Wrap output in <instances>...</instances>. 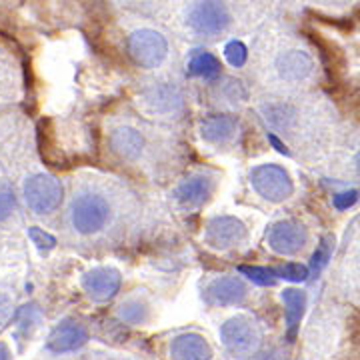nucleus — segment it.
<instances>
[{
	"mask_svg": "<svg viewBox=\"0 0 360 360\" xmlns=\"http://www.w3.org/2000/svg\"><path fill=\"white\" fill-rule=\"evenodd\" d=\"M110 217V206L101 194L82 193L70 205V222L80 234H94L103 231Z\"/></svg>",
	"mask_w": 360,
	"mask_h": 360,
	"instance_id": "obj_1",
	"label": "nucleus"
},
{
	"mask_svg": "<svg viewBox=\"0 0 360 360\" xmlns=\"http://www.w3.org/2000/svg\"><path fill=\"white\" fill-rule=\"evenodd\" d=\"M188 25L198 34L217 37L231 25V13L222 0H196L188 11Z\"/></svg>",
	"mask_w": 360,
	"mask_h": 360,
	"instance_id": "obj_2",
	"label": "nucleus"
},
{
	"mask_svg": "<svg viewBox=\"0 0 360 360\" xmlns=\"http://www.w3.org/2000/svg\"><path fill=\"white\" fill-rule=\"evenodd\" d=\"M127 49L136 65L142 68H156L167 58L168 42L160 32L150 28H141L130 34Z\"/></svg>",
	"mask_w": 360,
	"mask_h": 360,
	"instance_id": "obj_3",
	"label": "nucleus"
},
{
	"mask_svg": "<svg viewBox=\"0 0 360 360\" xmlns=\"http://www.w3.org/2000/svg\"><path fill=\"white\" fill-rule=\"evenodd\" d=\"M250 182L255 191L270 202H283L295 193V184L288 176V172L276 165H260L252 168Z\"/></svg>",
	"mask_w": 360,
	"mask_h": 360,
	"instance_id": "obj_4",
	"label": "nucleus"
},
{
	"mask_svg": "<svg viewBox=\"0 0 360 360\" xmlns=\"http://www.w3.org/2000/svg\"><path fill=\"white\" fill-rule=\"evenodd\" d=\"M25 200L34 212L49 214L63 200V186L51 174H34L25 182Z\"/></svg>",
	"mask_w": 360,
	"mask_h": 360,
	"instance_id": "obj_5",
	"label": "nucleus"
},
{
	"mask_svg": "<svg viewBox=\"0 0 360 360\" xmlns=\"http://www.w3.org/2000/svg\"><path fill=\"white\" fill-rule=\"evenodd\" d=\"M307 240H309L307 229L295 220L276 222L269 232V246L276 255H283V257L300 252L307 245Z\"/></svg>",
	"mask_w": 360,
	"mask_h": 360,
	"instance_id": "obj_6",
	"label": "nucleus"
},
{
	"mask_svg": "<svg viewBox=\"0 0 360 360\" xmlns=\"http://www.w3.org/2000/svg\"><path fill=\"white\" fill-rule=\"evenodd\" d=\"M220 338H222L224 347L232 352H250L258 347L260 333L255 326V322H250L245 316H236V319H231L222 324Z\"/></svg>",
	"mask_w": 360,
	"mask_h": 360,
	"instance_id": "obj_7",
	"label": "nucleus"
},
{
	"mask_svg": "<svg viewBox=\"0 0 360 360\" xmlns=\"http://www.w3.org/2000/svg\"><path fill=\"white\" fill-rule=\"evenodd\" d=\"M246 238V226L234 217H214L206 224L205 240L212 248H231Z\"/></svg>",
	"mask_w": 360,
	"mask_h": 360,
	"instance_id": "obj_8",
	"label": "nucleus"
},
{
	"mask_svg": "<svg viewBox=\"0 0 360 360\" xmlns=\"http://www.w3.org/2000/svg\"><path fill=\"white\" fill-rule=\"evenodd\" d=\"M82 288L94 302H106L120 288V272L115 269H92L82 276Z\"/></svg>",
	"mask_w": 360,
	"mask_h": 360,
	"instance_id": "obj_9",
	"label": "nucleus"
},
{
	"mask_svg": "<svg viewBox=\"0 0 360 360\" xmlns=\"http://www.w3.org/2000/svg\"><path fill=\"white\" fill-rule=\"evenodd\" d=\"M246 286L236 276H224L219 278L206 288L205 300L210 307H234L245 302Z\"/></svg>",
	"mask_w": 360,
	"mask_h": 360,
	"instance_id": "obj_10",
	"label": "nucleus"
},
{
	"mask_svg": "<svg viewBox=\"0 0 360 360\" xmlns=\"http://www.w3.org/2000/svg\"><path fill=\"white\" fill-rule=\"evenodd\" d=\"M86 340H89V333L82 324L66 321L52 330L46 347L52 352H70V350H77V348L82 347Z\"/></svg>",
	"mask_w": 360,
	"mask_h": 360,
	"instance_id": "obj_11",
	"label": "nucleus"
},
{
	"mask_svg": "<svg viewBox=\"0 0 360 360\" xmlns=\"http://www.w3.org/2000/svg\"><path fill=\"white\" fill-rule=\"evenodd\" d=\"M170 356L180 360L210 359L212 356V350H210L208 342L205 340V336L188 333V335L176 336L172 340V345H170Z\"/></svg>",
	"mask_w": 360,
	"mask_h": 360,
	"instance_id": "obj_12",
	"label": "nucleus"
},
{
	"mask_svg": "<svg viewBox=\"0 0 360 360\" xmlns=\"http://www.w3.org/2000/svg\"><path fill=\"white\" fill-rule=\"evenodd\" d=\"M276 68L281 72V77L288 82H298V80H304L309 77L310 70H312V60L307 52L300 51H290L284 52L283 56L278 58Z\"/></svg>",
	"mask_w": 360,
	"mask_h": 360,
	"instance_id": "obj_13",
	"label": "nucleus"
},
{
	"mask_svg": "<svg viewBox=\"0 0 360 360\" xmlns=\"http://www.w3.org/2000/svg\"><path fill=\"white\" fill-rule=\"evenodd\" d=\"M110 146L120 158H129L130 160V158H136L142 153L144 139L139 130L122 127V129H116L110 134Z\"/></svg>",
	"mask_w": 360,
	"mask_h": 360,
	"instance_id": "obj_14",
	"label": "nucleus"
},
{
	"mask_svg": "<svg viewBox=\"0 0 360 360\" xmlns=\"http://www.w3.org/2000/svg\"><path fill=\"white\" fill-rule=\"evenodd\" d=\"M284 307H286V324H288V338L295 340L298 326L304 314V307H307V295L302 290L296 288H286L283 292Z\"/></svg>",
	"mask_w": 360,
	"mask_h": 360,
	"instance_id": "obj_15",
	"label": "nucleus"
},
{
	"mask_svg": "<svg viewBox=\"0 0 360 360\" xmlns=\"http://www.w3.org/2000/svg\"><path fill=\"white\" fill-rule=\"evenodd\" d=\"M236 130V118L226 115L219 116H210L206 118L200 127V132H202V139L208 142H214V144H220V142H226L234 134Z\"/></svg>",
	"mask_w": 360,
	"mask_h": 360,
	"instance_id": "obj_16",
	"label": "nucleus"
},
{
	"mask_svg": "<svg viewBox=\"0 0 360 360\" xmlns=\"http://www.w3.org/2000/svg\"><path fill=\"white\" fill-rule=\"evenodd\" d=\"M210 188H212L210 186V180L205 179V176H194V179L184 180L179 188H176L174 196L179 198L182 205L196 206L202 205L206 198H208Z\"/></svg>",
	"mask_w": 360,
	"mask_h": 360,
	"instance_id": "obj_17",
	"label": "nucleus"
},
{
	"mask_svg": "<svg viewBox=\"0 0 360 360\" xmlns=\"http://www.w3.org/2000/svg\"><path fill=\"white\" fill-rule=\"evenodd\" d=\"M312 42H314V44L319 46V51H321V58L322 63H324V66H326L328 77H340V75H342V66H345V56H342V52L338 51L333 42L321 39V34H312Z\"/></svg>",
	"mask_w": 360,
	"mask_h": 360,
	"instance_id": "obj_18",
	"label": "nucleus"
},
{
	"mask_svg": "<svg viewBox=\"0 0 360 360\" xmlns=\"http://www.w3.org/2000/svg\"><path fill=\"white\" fill-rule=\"evenodd\" d=\"M188 68H191L193 75L202 78H214L220 75L219 58L212 56V54H208V52L194 54L193 58H191V63H188Z\"/></svg>",
	"mask_w": 360,
	"mask_h": 360,
	"instance_id": "obj_19",
	"label": "nucleus"
},
{
	"mask_svg": "<svg viewBox=\"0 0 360 360\" xmlns=\"http://www.w3.org/2000/svg\"><path fill=\"white\" fill-rule=\"evenodd\" d=\"M146 103L150 104L158 112H168L172 110L176 104H180V98L176 96V90L168 89V86H160V89H153L146 92Z\"/></svg>",
	"mask_w": 360,
	"mask_h": 360,
	"instance_id": "obj_20",
	"label": "nucleus"
},
{
	"mask_svg": "<svg viewBox=\"0 0 360 360\" xmlns=\"http://www.w3.org/2000/svg\"><path fill=\"white\" fill-rule=\"evenodd\" d=\"M120 319L127 324H142L148 319V309L141 300H129L120 307Z\"/></svg>",
	"mask_w": 360,
	"mask_h": 360,
	"instance_id": "obj_21",
	"label": "nucleus"
},
{
	"mask_svg": "<svg viewBox=\"0 0 360 360\" xmlns=\"http://www.w3.org/2000/svg\"><path fill=\"white\" fill-rule=\"evenodd\" d=\"M333 246H335V240H333L330 236H326V238H322L321 240L316 252L312 255V274H314V276H319L322 272V269L328 264V258L333 255Z\"/></svg>",
	"mask_w": 360,
	"mask_h": 360,
	"instance_id": "obj_22",
	"label": "nucleus"
},
{
	"mask_svg": "<svg viewBox=\"0 0 360 360\" xmlns=\"http://www.w3.org/2000/svg\"><path fill=\"white\" fill-rule=\"evenodd\" d=\"M240 272L248 276L250 281L258 286H272L278 278V272L270 269H260V266H240Z\"/></svg>",
	"mask_w": 360,
	"mask_h": 360,
	"instance_id": "obj_23",
	"label": "nucleus"
},
{
	"mask_svg": "<svg viewBox=\"0 0 360 360\" xmlns=\"http://www.w3.org/2000/svg\"><path fill=\"white\" fill-rule=\"evenodd\" d=\"M224 56H226V60H229L234 68H238V66H243L246 63L248 51H246V46L240 40H232V42H229V44L224 46Z\"/></svg>",
	"mask_w": 360,
	"mask_h": 360,
	"instance_id": "obj_24",
	"label": "nucleus"
},
{
	"mask_svg": "<svg viewBox=\"0 0 360 360\" xmlns=\"http://www.w3.org/2000/svg\"><path fill=\"white\" fill-rule=\"evenodd\" d=\"M276 272H278L281 278H286L290 283H302V281L309 278V269L304 264H298V262H288V264L281 266Z\"/></svg>",
	"mask_w": 360,
	"mask_h": 360,
	"instance_id": "obj_25",
	"label": "nucleus"
},
{
	"mask_svg": "<svg viewBox=\"0 0 360 360\" xmlns=\"http://www.w3.org/2000/svg\"><path fill=\"white\" fill-rule=\"evenodd\" d=\"M14 210V193L13 188L4 182H0V222L6 220Z\"/></svg>",
	"mask_w": 360,
	"mask_h": 360,
	"instance_id": "obj_26",
	"label": "nucleus"
},
{
	"mask_svg": "<svg viewBox=\"0 0 360 360\" xmlns=\"http://www.w3.org/2000/svg\"><path fill=\"white\" fill-rule=\"evenodd\" d=\"M28 236L32 238V243L39 246L40 250H52L56 246V238L52 234H49V232L37 229V226L28 231Z\"/></svg>",
	"mask_w": 360,
	"mask_h": 360,
	"instance_id": "obj_27",
	"label": "nucleus"
},
{
	"mask_svg": "<svg viewBox=\"0 0 360 360\" xmlns=\"http://www.w3.org/2000/svg\"><path fill=\"white\" fill-rule=\"evenodd\" d=\"M356 200H359V191H347V193L336 194L335 206L338 210H348Z\"/></svg>",
	"mask_w": 360,
	"mask_h": 360,
	"instance_id": "obj_28",
	"label": "nucleus"
},
{
	"mask_svg": "<svg viewBox=\"0 0 360 360\" xmlns=\"http://www.w3.org/2000/svg\"><path fill=\"white\" fill-rule=\"evenodd\" d=\"M269 141L272 142V144H274V148H276V150H278L281 155H288V150H286V146H284L283 142L278 141V139H276L274 134H269Z\"/></svg>",
	"mask_w": 360,
	"mask_h": 360,
	"instance_id": "obj_29",
	"label": "nucleus"
},
{
	"mask_svg": "<svg viewBox=\"0 0 360 360\" xmlns=\"http://www.w3.org/2000/svg\"><path fill=\"white\" fill-rule=\"evenodd\" d=\"M0 359H8V350H6V347H2V345H0Z\"/></svg>",
	"mask_w": 360,
	"mask_h": 360,
	"instance_id": "obj_30",
	"label": "nucleus"
},
{
	"mask_svg": "<svg viewBox=\"0 0 360 360\" xmlns=\"http://www.w3.org/2000/svg\"><path fill=\"white\" fill-rule=\"evenodd\" d=\"M356 168H359V172H360V153L356 155Z\"/></svg>",
	"mask_w": 360,
	"mask_h": 360,
	"instance_id": "obj_31",
	"label": "nucleus"
}]
</instances>
